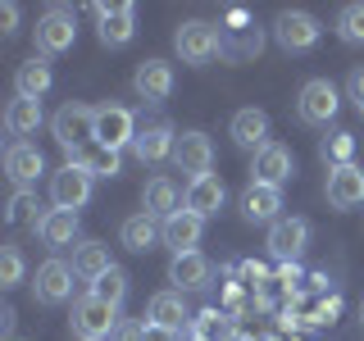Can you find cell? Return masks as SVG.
<instances>
[{
	"mask_svg": "<svg viewBox=\"0 0 364 341\" xmlns=\"http://www.w3.org/2000/svg\"><path fill=\"white\" fill-rule=\"evenodd\" d=\"M91 296H96V301H105V305H114V310H119L123 301H128V273H123L119 264H114L105 278H96L91 282Z\"/></svg>",
	"mask_w": 364,
	"mask_h": 341,
	"instance_id": "cell-31",
	"label": "cell"
},
{
	"mask_svg": "<svg viewBox=\"0 0 364 341\" xmlns=\"http://www.w3.org/2000/svg\"><path fill=\"white\" fill-rule=\"evenodd\" d=\"M173 50L182 55V64H210L214 55H223V32L214 28V23L187 18L173 32Z\"/></svg>",
	"mask_w": 364,
	"mask_h": 341,
	"instance_id": "cell-3",
	"label": "cell"
},
{
	"mask_svg": "<svg viewBox=\"0 0 364 341\" xmlns=\"http://www.w3.org/2000/svg\"><path fill=\"white\" fill-rule=\"evenodd\" d=\"M291 173H296V159L278 141H269L255 155V164H250V182H264V187H278V191H282V182H291Z\"/></svg>",
	"mask_w": 364,
	"mask_h": 341,
	"instance_id": "cell-13",
	"label": "cell"
},
{
	"mask_svg": "<svg viewBox=\"0 0 364 341\" xmlns=\"http://www.w3.org/2000/svg\"><path fill=\"white\" fill-rule=\"evenodd\" d=\"M228 132H232V141L242 146V151H255L259 155L269 146V114L255 109V105H246V109L232 114V128H228Z\"/></svg>",
	"mask_w": 364,
	"mask_h": 341,
	"instance_id": "cell-20",
	"label": "cell"
},
{
	"mask_svg": "<svg viewBox=\"0 0 364 341\" xmlns=\"http://www.w3.org/2000/svg\"><path fill=\"white\" fill-rule=\"evenodd\" d=\"M278 282H282V287H296V282H301V269H296V264H282L278 269Z\"/></svg>",
	"mask_w": 364,
	"mask_h": 341,
	"instance_id": "cell-41",
	"label": "cell"
},
{
	"mask_svg": "<svg viewBox=\"0 0 364 341\" xmlns=\"http://www.w3.org/2000/svg\"><path fill=\"white\" fill-rule=\"evenodd\" d=\"M173 146H178L173 123H151V128H141V132H136L132 155L141 159V164H164V159H173Z\"/></svg>",
	"mask_w": 364,
	"mask_h": 341,
	"instance_id": "cell-17",
	"label": "cell"
},
{
	"mask_svg": "<svg viewBox=\"0 0 364 341\" xmlns=\"http://www.w3.org/2000/svg\"><path fill=\"white\" fill-rule=\"evenodd\" d=\"M360 328H364V305H360Z\"/></svg>",
	"mask_w": 364,
	"mask_h": 341,
	"instance_id": "cell-42",
	"label": "cell"
},
{
	"mask_svg": "<svg viewBox=\"0 0 364 341\" xmlns=\"http://www.w3.org/2000/svg\"><path fill=\"white\" fill-rule=\"evenodd\" d=\"M0 32H5V37L18 32V5H0Z\"/></svg>",
	"mask_w": 364,
	"mask_h": 341,
	"instance_id": "cell-37",
	"label": "cell"
},
{
	"mask_svg": "<svg viewBox=\"0 0 364 341\" xmlns=\"http://www.w3.org/2000/svg\"><path fill=\"white\" fill-rule=\"evenodd\" d=\"M132 91L146 100V105H159V100L173 96V64L164 60H141L132 73Z\"/></svg>",
	"mask_w": 364,
	"mask_h": 341,
	"instance_id": "cell-11",
	"label": "cell"
},
{
	"mask_svg": "<svg viewBox=\"0 0 364 341\" xmlns=\"http://www.w3.org/2000/svg\"><path fill=\"white\" fill-rule=\"evenodd\" d=\"M32 296H37L41 305H64L68 296H73V269H68L64 259H46L37 269V278H32Z\"/></svg>",
	"mask_w": 364,
	"mask_h": 341,
	"instance_id": "cell-12",
	"label": "cell"
},
{
	"mask_svg": "<svg viewBox=\"0 0 364 341\" xmlns=\"http://www.w3.org/2000/svg\"><path fill=\"white\" fill-rule=\"evenodd\" d=\"M173 168H178V173H187L191 182H196V178H210V168H214V141L205 132H196V128L178 132Z\"/></svg>",
	"mask_w": 364,
	"mask_h": 341,
	"instance_id": "cell-8",
	"label": "cell"
},
{
	"mask_svg": "<svg viewBox=\"0 0 364 341\" xmlns=\"http://www.w3.org/2000/svg\"><path fill=\"white\" fill-rule=\"evenodd\" d=\"M164 237V223L159 219H151L146 210H136L132 219H123V227H119V242L132 250V255H146V250H155V242Z\"/></svg>",
	"mask_w": 364,
	"mask_h": 341,
	"instance_id": "cell-22",
	"label": "cell"
},
{
	"mask_svg": "<svg viewBox=\"0 0 364 341\" xmlns=\"http://www.w3.org/2000/svg\"><path fill=\"white\" fill-rule=\"evenodd\" d=\"M141 210L151 214V219H173V214L182 210L178 205V187H173V178H151L146 182V191H141Z\"/></svg>",
	"mask_w": 364,
	"mask_h": 341,
	"instance_id": "cell-26",
	"label": "cell"
},
{
	"mask_svg": "<svg viewBox=\"0 0 364 341\" xmlns=\"http://www.w3.org/2000/svg\"><path fill=\"white\" fill-rule=\"evenodd\" d=\"M242 278L246 282H273L269 273H264V264H255V259H246V264H242Z\"/></svg>",
	"mask_w": 364,
	"mask_h": 341,
	"instance_id": "cell-39",
	"label": "cell"
},
{
	"mask_svg": "<svg viewBox=\"0 0 364 341\" xmlns=\"http://www.w3.org/2000/svg\"><path fill=\"white\" fill-rule=\"evenodd\" d=\"M337 37L346 45H364V0H355V5H346L337 14Z\"/></svg>",
	"mask_w": 364,
	"mask_h": 341,
	"instance_id": "cell-32",
	"label": "cell"
},
{
	"mask_svg": "<svg viewBox=\"0 0 364 341\" xmlns=\"http://www.w3.org/2000/svg\"><path fill=\"white\" fill-rule=\"evenodd\" d=\"M223 200H228V187H223V178H219V173H210V178H196V182H187V196H182V210H191V214H200V219H210V214H219V210H223Z\"/></svg>",
	"mask_w": 364,
	"mask_h": 341,
	"instance_id": "cell-21",
	"label": "cell"
},
{
	"mask_svg": "<svg viewBox=\"0 0 364 341\" xmlns=\"http://www.w3.org/2000/svg\"><path fill=\"white\" fill-rule=\"evenodd\" d=\"M114 341H146V323H136V318H123Z\"/></svg>",
	"mask_w": 364,
	"mask_h": 341,
	"instance_id": "cell-36",
	"label": "cell"
},
{
	"mask_svg": "<svg viewBox=\"0 0 364 341\" xmlns=\"http://www.w3.org/2000/svg\"><path fill=\"white\" fill-rule=\"evenodd\" d=\"M23 282V255L18 246H0V287H18Z\"/></svg>",
	"mask_w": 364,
	"mask_h": 341,
	"instance_id": "cell-35",
	"label": "cell"
},
{
	"mask_svg": "<svg viewBox=\"0 0 364 341\" xmlns=\"http://www.w3.org/2000/svg\"><path fill=\"white\" fill-rule=\"evenodd\" d=\"M187 305H182V291H155L151 305H146V323L155 328H173V332H182L187 328Z\"/></svg>",
	"mask_w": 364,
	"mask_h": 341,
	"instance_id": "cell-24",
	"label": "cell"
},
{
	"mask_svg": "<svg viewBox=\"0 0 364 341\" xmlns=\"http://www.w3.org/2000/svg\"><path fill=\"white\" fill-rule=\"evenodd\" d=\"M210 259L200 255V250H187V255H173L168 259V282H173V291H200L210 287Z\"/></svg>",
	"mask_w": 364,
	"mask_h": 341,
	"instance_id": "cell-19",
	"label": "cell"
},
{
	"mask_svg": "<svg viewBox=\"0 0 364 341\" xmlns=\"http://www.w3.org/2000/svg\"><path fill=\"white\" fill-rule=\"evenodd\" d=\"M337 109H341V96L328 77H310V82L301 87V96H296V114H301V123H310V128H328V123L337 119Z\"/></svg>",
	"mask_w": 364,
	"mask_h": 341,
	"instance_id": "cell-6",
	"label": "cell"
},
{
	"mask_svg": "<svg viewBox=\"0 0 364 341\" xmlns=\"http://www.w3.org/2000/svg\"><path fill=\"white\" fill-rule=\"evenodd\" d=\"M346 87H350V100H355V109L364 114V68H355V73L346 77Z\"/></svg>",
	"mask_w": 364,
	"mask_h": 341,
	"instance_id": "cell-38",
	"label": "cell"
},
{
	"mask_svg": "<svg viewBox=\"0 0 364 341\" xmlns=\"http://www.w3.org/2000/svg\"><path fill=\"white\" fill-rule=\"evenodd\" d=\"M50 132H55V141H60V151L68 159H77L91 141H96V109L82 105V100H68V105L55 109Z\"/></svg>",
	"mask_w": 364,
	"mask_h": 341,
	"instance_id": "cell-1",
	"label": "cell"
},
{
	"mask_svg": "<svg viewBox=\"0 0 364 341\" xmlns=\"http://www.w3.org/2000/svg\"><path fill=\"white\" fill-rule=\"evenodd\" d=\"M318 155H323V164H333V168H341V164H355V136L350 132H333L323 146H318Z\"/></svg>",
	"mask_w": 364,
	"mask_h": 341,
	"instance_id": "cell-33",
	"label": "cell"
},
{
	"mask_svg": "<svg viewBox=\"0 0 364 341\" xmlns=\"http://www.w3.org/2000/svg\"><path fill=\"white\" fill-rule=\"evenodd\" d=\"M278 210H282V191L278 187H264V182H246L242 191V219L246 223H278Z\"/></svg>",
	"mask_w": 364,
	"mask_h": 341,
	"instance_id": "cell-18",
	"label": "cell"
},
{
	"mask_svg": "<svg viewBox=\"0 0 364 341\" xmlns=\"http://www.w3.org/2000/svg\"><path fill=\"white\" fill-rule=\"evenodd\" d=\"M109 269H114V259H109V246H105V242H77V246H73V273H77L82 282L105 278Z\"/></svg>",
	"mask_w": 364,
	"mask_h": 341,
	"instance_id": "cell-27",
	"label": "cell"
},
{
	"mask_svg": "<svg viewBox=\"0 0 364 341\" xmlns=\"http://www.w3.org/2000/svg\"><path fill=\"white\" fill-rule=\"evenodd\" d=\"M318 37H323V23H318L314 14H305V9H282V14L273 18V41H278L287 55L314 50Z\"/></svg>",
	"mask_w": 364,
	"mask_h": 341,
	"instance_id": "cell-5",
	"label": "cell"
},
{
	"mask_svg": "<svg viewBox=\"0 0 364 341\" xmlns=\"http://www.w3.org/2000/svg\"><path fill=\"white\" fill-rule=\"evenodd\" d=\"M37 237H41L50 250H64V246L77 237V214H68V210H46V219L37 223Z\"/></svg>",
	"mask_w": 364,
	"mask_h": 341,
	"instance_id": "cell-29",
	"label": "cell"
},
{
	"mask_svg": "<svg viewBox=\"0 0 364 341\" xmlns=\"http://www.w3.org/2000/svg\"><path fill=\"white\" fill-rule=\"evenodd\" d=\"M77 164H82L91 178H119V168H123V151H109V146H96V141H91L87 151L77 155Z\"/></svg>",
	"mask_w": 364,
	"mask_h": 341,
	"instance_id": "cell-30",
	"label": "cell"
},
{
	"mask_svg": "<svg viewBox=\"0 0 364 341\" xmlns=\"http://www.w3.org/2000/svg\"><path fill=\"white\" fill-rule=\"evenodd\" d=\"M146 341H182V332H173V328H155V323H146Z\"/></svg>",
	"mask_w": 364,
	"mask_h": 341,
	"instance_id": "cell-40",
	"label": "cell"
},
{
	"mask_svg": "<svg viewBox=\"0 0 364 341\" xmlns=\"http://www.w3.org/2000/svg\"><path fill=\"white\" fill-rule=\"evenodd\" d=\"M5 173H9V182H14L18 191H28L32 182L46 173V155H41L32 141H9V151H5Z\"/></svg>",
	"mask_w": 364,
	"mask_h": 341,
	"instance_id": "cell-14",
	"label": "cell"
},
{
	"mask_svg": "<svg viewBox=\"0 0 364 341\" xmlns=\"http://www.w3.org/2000/svg\"><path fill=\"white\" fill-rule=\"evenodd\" d=\"M323 196H328V205H333V210H355V205H364V168H360V164L328 168Z\"/></svg>",
	"mask_w": 364,
	"mask_h": 341,
	"instance_id": "cell-10",
	"label": "cell"
},
{
	"mask_svg": "<svg viewBox=\"0 0 364 341\" xmlns=\"http://www.w3.org/2000/svg\"><path fill=\"white\" fill-rule=\"evenodd\" d=\"M91 9L100 18V28H96L100 45H128L136 37V9L132 5H91Z\"/></svg>",
	"mask_w": 364,
	"mask_h": 341,
	"instance_id": "cell-15",
	"label": "cell"
},
{
	"mask_svg": "<svg viewBox=\"0 0 364 341\" xmlns=\"http://www.w3.org/2000/svg\"><path fill=\"white\" fill-rule=\"evenodd\" d=\"M200 232H205V219L191 210H178L173 219H164V246H173V255H187V250L200 246Z\"/></svg>",
	"mask_w": 364,
	"mask_h": 341,
	"instance_id": "cell-23",
	"label": "cell"
},
{
	"mask_svg": "<svg viewBox=\"0 0 364 341\" xmlns=\"http://www.w3.org/2000/svg\"><path fill=\"white\" fill-rule=\"evenodd\" d=\"M50 82H55V77H50V64L37 60V55L14 68V96H23V100H41L46 91H50Z\"/></svg>",
	"mask_w": 364,
	"mask_h": 341,
	"instance_id": "cell-25",
	"label": "cell"
},
{
	"mask_svg": "<svg viewBox=\"0 0 364 341\" xmlns=\"http://www.w3.org/2000/svg\"><path fill=\"white\" fill-rule=\"evenodd\" d=\"M68 323H73V332H77V341H109L114 332H119V310H114V305H105V301H96V296H77L73 301V318H68Z\"/></svg>",
	"mask_w": 364,
	"mask_h": 341,
	"instance_id": "cell-2",
	"label": "cell"
},
{
	"mask_svg": "<svg viewBox=\"0 0 364 341\" xmlns=\"http://www.w3.org/2000/svg\"><path fill=\"white\" fill-rule=\"evenodd\" d=\"M87 200H91V173L77 164V159H68L60 173H50V205H55V210L77 214Z\"/></svg>",
	"mask_w": 364,
	"mask_h": 341,
	"instance_id": "cell-7",
	"label": "cell"
},
{
	"mask_svg": "<svg viewBox=\"0 0 364 341\" xmlns=\"http://www.w3.org/2000/svg\"><path fill=\"white\" fill-rule=\"evenodd\" d=\"M41 128V100H23V96H14L5 105V132L14 136V141H23V136H32Z\"/></svg>",
	"mask_w": 364,
	"mask_h": 341,
	"instance_id": "cell-28",
	"label": "cell"
},
{
	"mask_svg": "<svg viewBox=\"0 0 364 341\" xmlns=\"http://www.w3.org/2000/svg\"><path fill=\"white\" fill-rule=\"evenodd\" d=\"M132 141H136L132 109H123V105H100V109H96V146L123 151V146H132Z\"/></svg>",
	"mask_w": 364,
	"mask_h": 341,
	"instance_id": "cell-9",
	"label": "cell"
},
{
	"mask_svg": "<svg viewBox=\"0 0 364 341\" xmlns=\"http://www.w3.org/2000/svg\"><path fill=\"white\" fill-rule=\"evenodd\" d=\"M37 50H41V60L46 55H64V50H73V41H77V14L68 5H50L46 14L37 18Z\"/></svg>",
	"mask_w": 364,
	"mask_h": 341,
	"instance_id": "cell-4",
	"label": "cell"
},
{
	"mask_svg": "<svg viewBox=\"0 0 364 341\" xmlns=\"http://www.w3.org/2000/svg\"><path fill=\"white\" fill-rule=\"evenodd\" d=\"M310 242V223L305 219H278L269 227V255L282 259V264H296V255Z\"/></svg>",
	"mask_w": 364,
	"mask_h": 341,
	"instance_id": "cell-16",
	"label": "cell"
},
{
	"mask_svg": "<svg viewBox=\"0 0 364 341\" xmlns=\"http://www.w3.org/2000/svg\"><path fill=\"white\" fill-rule=\"evenodd\" d=\"M14 341H18V337H14Z\"/></svg>",
	"mask_w": 364,
	"mask_h": 341,
	"instance_id": "cell-43",
	"label": "cell"
},
{
	"mask_svg": "<svg viewBox=\"0 0 364 341\" xmlns=\"http://www.w3.org/2000/svg\"><path fill=\"white\" fill-rule=\"evenodd\" d=\"M32 210H41V205H37V196H32V191H14V196H9V210H5V219H9V223L28 219V223H32V232H37V223L46 219V214H32Z\"/></svg>",
	"mask_w": 364,
	"mask_h": 341,
	"instance_id": "cell-34",
	"label": "cell"
}]
</instances>
